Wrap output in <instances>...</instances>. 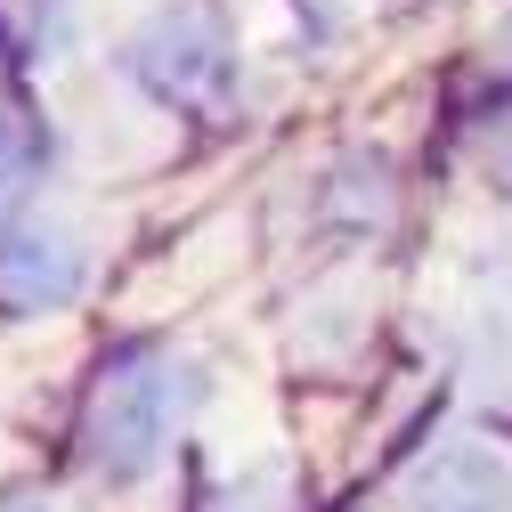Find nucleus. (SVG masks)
<instances>
[{
    "label": "nucleus",
    "instance_id": "1",
    "mask_svg": "<svg viewBox=\"0 0 512 512\" xmlns=\"http://www.w3.org/2000/svg\"><path fill=\"white\" fill-rule=\"evenodd\" d=\"M415 504H423V512H504V504H512V480H504L488 456H447L439 472H423Z\"/></svg>",
    "mask_w": 512,
    "mask_h": 512
},
{
    "label": "nucleus",
    "instance_id": "2",
    "mask_svg": "<svg viewBox=\"0 0 512 512\" xmlns=\"http://www.w3.org/2000/svg\"><path fill=\"white\" fill-rule=\"evenodd\" d=\"M155 431H163L155 391H114V399H106V447H98V464L131 480V472L155 456Z\"/></svg>",
    "mask_w": 512,
    "mask_h": 512
},
{
    "label": "nucleus",
    "instance_id": "3",
    "mask_svg": "<svg viewBox=\"0 0 512 512\" xmlns=\"http://www.w3.org/2000/svg\"><path fill=\"white\" fill-rule=\"evenodd\" d=\"M17 512H33V504H17Z\"/></svg>",
    "mask_w": 512,
    "mask_h": 512
}]
</instances>
